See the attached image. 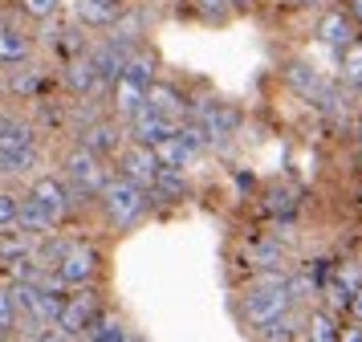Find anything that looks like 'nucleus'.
<instances>
[{
    "label": "nucleus",
    "instance_id": "nucleus-1",
    "mask_svg": "<svg viewBox=\"0 0 362 342\" xmlns=\"http://www.w3.org/2000/svg\"><path fill=\"white\" fill-rule=\"evenodd\" d=\"M102 200V212H106V220L115 228H131L143 212L151 208V192H143L139 183H131V179L115 176L110 183H106V192L98 195Z\"/></svg>",
    "mask_w": 362,
    "mask_h": 342
},
{
    "label": "nucleus",
    "instance_id": "nucleus-2",
    "mask_svg": "<svg viewBox=\"0 0 362 342\" xmlns=\"http://www.w3.org/2000/svg\"><path fill=\"white\" fill-rule=\"evenodd\" d=\"M62 167H66V183L78 188L74 195H82V192L86 195H102V192H106V183L115 179L106 167H102L98 155H94V151H86V147H74Z\"/></svg>",
    "mask_w": 362,
    "mask_h": 342
},
{
    "label": "nucleus",
    "instance_id": "nucleus-3",
    "mask_svg": "<svg viewBox=\"0 0 362 342\" xmlns=\"http://www.w3.org/2000/svg\"><path fill=\"white\" fill-rule=\"evenodd\" d=\"M285 314H293L285 290H245V297H240V318H245V326L252 334L264 330V326H273Z\"/></svg>",
    "mask_w": 362,
    "mask_h": 342
},
{
    "label": "nucleus",
    "instance_id": "nucleus-4",
    "mask_svg": "<svg viewBox=\"0 0 362 342\" xmlns=\"http://www.w3.org/2000/svg\"><path fill=\"white\" fill-rule=\"evenodd\" d=\"M98 273H102V253L94 244L78 241V244H69V253L62 257V265L53 269V281L57 285H78V290H86Z\"/></svg>",
    "mask_w": 362,
    "mask_h": 342
},
{
    "label": "nucleus",
    "instance_id": "nucleus-5",
    "mask_svg": "<svg viewBox=\"0 0 362 342\" xmlns=\"http://www.w3.org/2000/svg\"><path fill=\"white\" fill-rule=\"evenodd\" d=\"M159 171H163V167H159V159H155V151H151V147L131 143V147H122V151H118V176L131 179V183H139L143 192L155 188Z\"/></svg>",
    "mask_w": 362,
    "mask_h": 342
},
{
    "label": "nucleus",
    "instance_id": "nucleus-6",
    "mask_svg": "<svg viewBox=\"0 0 362 342\" xmlns=\"http://www.w3.org/2000/svg\"><path fill=\"white\" fill-rule=\"evenodd\" d=\"M29 195H33L41 208L49 212L53 220H62V216H69V208L78 204V195H74V188H69L62 176H37L33 188H29Z\"/></svg>",
    "mask_w": 362,
    "mask_h": 342
},
{
    "label": "nucleus",
    "instance_id": "nucleus-7",
    "mask_svg": "<svg viewBox=\"0 0 362 342\" xmlns=\"http://www.w3.org/2000/svg\"><path fill=\"white\" fill-rule=\"evenodd\" d=\"M317 41L334 53H342L358 41V25H354V16L346 13V8H329V13L317 16Z\"/></svg>",
    "mask_w": 362,
    "mask_h": 342
},
{
    "label": "nucleus",
    "instance_id": "nucleus-8",
    "mask_svg": "<svg viewBox=\"0 0 362 342\" xmlns=\"http://www.w3.org/2000/svg\"><path fill=\"white\" fill-rule=\"evenodd\" d=\"M53 326H57L69 342L86 338V330L94 326V297H90L86 290L74 293V297H66V302H62V314H57V322Z\"/></svg>",
    "mask_w": 362,
    "mask_h": 342
},
{
    "label": "nucleus",
    "instance_id": "nucleus-9",
    "mask_svg": "<svg viewBox=\"0 0 362 342\" xmlns=\"http://www.w3.org/2000/svg\"><path fill=\"white\" fill-rule=\"evenodd\" d=\"M175 127H180L175 118H163V114H155V110L143 106V110L131 118V139L139 147H159V143H167V139L175 135Z\"/></svg>",
    "mask_w": 362,
    "mask_h": 342
},
{
    "label": "nucleus",
    "instance_id": "nucleus-10",
    "mask_svg": "<svg viewBox=\"0 0 362 342\" xmlns=\"http://www.w3.org/2000/svg\"><path fill=\"white\" fill-rule=\"evenodd\" d=\"M127 16V0H78V21L86 29H115Z\"/></svg>",
    "mask_w": 362,
    "mask_h": 342
},
{
    "label": "nucleus",
    "instance_id": "nucleus-11",
    "mask_svg": "<svg viewBox=\"0 0 362 342\" xmlns=\"http://www.w3.org/2000/svg\"><path fill=\"white\" fill-rule=\"evenodd\" d=\"M281 78H285V86H289L293 94L310 98V102H317L322 90H326V78H322L310 62H285L281 65Z\"/></svg>",
    "mask_w": 362,
    "mask_h": 342
},
{
    "label": "nucleus",
    "instance_id": "nucleus-12",
    "mask_svg": "<svg viewBox=\"0 0 362 342\" xmlns=\"http://www.w3.org/2000/svg\"><path fill=\"white\" fill-rule=\"evenodd\" d=\"M131 53H134V49H122V45H115V41H106V45H98L94 53H90L94 65H98L102 86H110V90H115L118 81H122V69H127V62H131Z\"/></svg>",
    "mask_w": 362,
    "mask_h": 342
},
{
    "label": "nucleus",
    "instance_id": "nucleus-13",
    "mask_svg": "<svg viewBox=\"0 0 362 342\" xmlns=\"http://www.w3.org/2000/svg\"><path fill=\"white\" fill-rule=\"evenodd\" d=\"M17 224H21V232H25V236H33V241H45V236L53 232V224H57V220H53L49 212L37 204L33 195L25 192V195H21V208H17Z\"/></svg>",
    "mask_w": 362,
    "mask_h": 342
},
{
    "label": "nucleus",
    "instance_id": "nucleus-14",
    "mask_svg": "<svg viewBox=\"0 0 362 342\" xmlns=\"http://www.w3.org/2000/svg\"><path fill=\"white\" fill-rule=\"evenodd\" d=\"M66 90L74 98H86V94H94V90H102L98 65H94L90 53H86V57H74V62L66 65Z\"/></svg>",
    "mask_w": 362,
    "mask_h": 342
},
{
    "label": "nucleus",
    "instance_id": "nucleus-15",
    "mask_svg": "<svg viewBox=\"0 0 362 342\" xmlns=\"http://www.w3.org/2000/svg\"><path fill=\"white\" fill-rule=\"evenodd\" d=\"M82 147L94 151L98 159L118 155V151H122V127H118V122H94V127L82 130Z\"/></svg>",
    "mask_w": 362,
    "mask_h": 342
},
{
    "label": "nucleus",
    "instance_id": "nucleus-16",
    "mask_svg": "<svg viewBox=\"0 0 362 342\" xmlns=\"http://www.w3.org/2000/svg\"><path fill=\"white\" fill-rule=\"evenodd\" d=\"M147 110H155V114H163V118H175V122H180L183 94L175 90V86H167V81H155V86L147 90Z\"/></svg>",
    "mask_w": 362,
    "mask_h": 342
},
{
    "label": "nucleus",
    "instance_id": "nucleus-17",
    "mask_svg": "<svg viewBox=\"0 0 362 342\" xmlns=\"http://www.w3.org/2000/svg\"><path fill=\"white\" fill-rule=\"evenodd\" d=\"M143 106H147V90H139V86H131V81H118L115 90H110V110H115L118 118L131 122Z\"/></svg>",
    "mask_w": 362,
    "mask_h": 342
},
{
    "label": "nucleus",
    "instance_id": "nucleus-18",
    "mask_svg": "<svg viewBox=\"0 0 362 342\" xmlns=\"http://www.w3.org/2000/svg\"><path fill=\"white\" fill-rule=\"evenodd\" d=\"M285 297H289V306H310V302H317L322 297V281L310 273V269H301V273H289V281H285Z\"/></svg>",
    "mask_w": 362,
    "mask_h": 342
},
{
    "label": "nucleus",
    "instance_id": "nucleus-19",
    "mask_svg": "<svg viewBox=\"0 0 362 342\" xmlns=\"http://www.w3.org/2000/svg\"><path fill=\"white\" fill-rule=\"evenodd\" d=\"M29 53H33V37H25L13 25L0 33V65H21V62H29Z\"/></svg>",
    "mask_w": 362,
    "mask_h": 342
},
{
    "label": "nucleus",
    "instance_id": "nucleus-20",
    "mask_svg": "<svg viewBox=\"0 0 362 342\" xmlns=\"http://www.w3.org/2000/svg\"><path fill=\"white\" fill-rule=\"evenodd\" d=\"M37 147V130L29 122H8V127L0 130V155H17V151H33Z\"/></svg>",
    "mask_w": 362,
    "mask_h": 342
},
{
    "label": "nucleus",
    "instance_id": "nucleus-21",
    "mask_svg": "<svg viewBox=\"0 0 362 342\" xmlns=\"http://www.w3.org/2000/svg\"><path fill=\"white\" fill-rule=\"evenodd\" d=\"M86 342H134L131 330H127V322L118 318V314H102V318H94V326L86 330Z\"/></svg>",
    "mask_w": 362,
    "mask_h": 342
},
{
    "label": "nucleus",
    "instance_id": "nucleus-22",
    "mask_svg": "<svg viewBox=\"0 0 362 342\" xmlns=\"http://www.w3.org/2000/svg\"><path fill=\"white\" fill-rule=\"evenodd\" d=\"M301 326H305V314H285V318H277L273 326H264V330H257V342H297L301 338Z\"/></svg>",
    "mask_w": 362,
    "mask_h": 342
},
{
    "label": "nucleus",
    "instance_id": "nucleus-23",
    "mask_svg": "<svg viewBox=\"0 0 362 342\" xmlns=\"http://www.w3.org/2000/svg\"><path fill=\"white\" fill-rule=\"evenodd\" d=\"M338 318L334 314H326V309H313V314H305V326H301V334H305V342H338Z\"/></svg>",
    "mask_w": 362,
    "mask_h": 342
},
{
    "label": "nucleus",
    "instance_id": "nucleus-24",
    "mask_svg": "<svg viewBox=\"0 0 362 342\" xmlns=\"http://www.w3.org/2000/svg\"><path fill=\"white\" fill-rule=\"evenodd\" d=\"M122 81H131V86H139V90H151L155 86V57L151 53H131V62H127V69H122Z\"/></svg>",
    "mask_w": 362,
    "mask_h": 342
},
{
    "label": "nucleus",
    "instance_id": "nucleus-25",
    "mask_svg": "<svg viewBox=\"0 0 362 342\" xmlns=\"http://www.w3.org/2000/svg\"><path fill=\"white\" fill-rule=\"evenodd\" d=\"M245 261L261 273V269H285V253H281V244H269V241H261V244H248L245 249Z\"/></svg>",
    "mask_w": 362,
    "mask_h": 342
},
{
    "label": "nucleus",
    "instance_id": "nucleus-26",
    "mask_svg": "<svg viewBox=\"0 0 362 342\" xmlns=\"http://www.w3.org/2000/svg\"><path fill=\"white\" fill-rule=\"evenodd\" d=\"M187 195V176L183 171H159L155 179V188H151V200H167V204H175Z\"/></svg>",
    "mask_w": 362,
    "mask_h": 342
},
{
    "label": "nucleus",
    "instance_id": "nucleus-27",
    "mask_svg": "<svg viewBox=\"0 0 362 342\" xmlns=\"http://www.w3.org/2000/svg\"><path fill=\"white\" fill-rule=\"evenodd\" d=\"M33 249H37L33 236H25V232H17V236H4V241H0V261H4V265H21V261H33V257H37Z\"/></svg>",
    "mask_w": 362,
    "mask_h": 342
},
{
    "label": "nucleus",
    "instance_id": "nucleus-28",
    "mask_svg": "<svg viewBox=\"0 0 362 342\" xmlns=\"http://www.w3.org/2000/svg\"><path fill=\"white\" fill-rule=\"evenodd\" d=\"M151 151H155V159H159V167H163V171H183V167L192 163V155L183 151V143H180V139H175V135H171L167 143L151 147Z\"/></svg>",
    "mask_w": 362,
    "mask_h": 342
},
{
    "label": "nucleus",
    "instance_id": "nucleus-29",
    "mask_svg": "<svg viewBox=\"0 0 362 342\" xmlns=\"http://www.w3.org/2000/svg\"><path fill=\"white\" fill-rule=\"evenodd\" d=\"M175 139L183 143V151H187V155H199L204 147H212V143H208V130L199 127L196 118H183L180 127H175Z\"/></svg>",
    "mask_w": 362,
    "mask_h": 342
},
{
    "label": "nucleus",
    "instance_id": "nucleus-30",
    "mask_svg": "<svg viewBox=\"0 0 362 342\" xmlns=\"http://www.w3.org/2000/svg\"><path fill=\"white\" fill-rule=\"evenodd\" d=\"M37 167V147L33 151H17V155H0V176H25Z\"/></svg>",
    "mask_w": 362,
    "mask_h": 342
},
{
    "label": "nucleus",
    "instance_id": "nucleus-31",
    "mask_svg": "<svg viewBox=\"0 0 362 342\" xmlns=\"http://www.w3.org/2000/svg\"><path fill=\"white\" fill-rule=\"evenodd\" d=\"M338 57H342V78L350 81V86H358L362 81V37L350 49H342Z\"/></svg>",
    "mask_w": 362,
    "mask_h": 342
},
{
    "label": "nucleus",
    "instance_id": "nucleus-32",
    "mask_svg": "<svg viewBox=\"0 0 362 342\" xmlns=\"http://www.w3.org/2000/svg\"><path fill=\"white\" fill-rule=\"evenodd\" d=\"M57 8H62V0H21V13L33 21H49V16H57Z\"/></svg>",
    "mask_w": 362,
    "mask_h": 342
},
{
    "label": "nucleus",
    "instance_id": "nucleus-33",
    "mask_svg": "<svg viewBox=\"0 0 362 342\" xmlns=\"http://www.w3.org/2000/svg\"><path fill=\"white\" fill-rule=\"evenodd\" d=\"M13 326H17V309H13L8 290H0V338H8V334H13Z\"/></svg>",
    "mask_w": 362,
    "mask_h": 342
},
{
    "label": "nucleus",
    "instance_id": "nucleus-34",
    "mask_svg": "<svg viewBox=\"0 0 362 342\" xmlns=\"http://www.w3.org/2000/svg\"><path fill=\"white\" fill-rule=\"evenodd\" d=\"M17 208H21V195L0 192V228H13V224H17Z\"/></svg>",
    "mask_w": 362,
    "mask_h": 342
},
{
    "label": "nucleus",
    "instance_id": "nucleus-35",
    "mask_svg": "<svg viewBox=\"0 0 362 342\" xmlns=\"http://www.w3.org/2000/svg\"><path fill=\"white\" fill-rule=\"evenodd\" d=\"M192 8H196L199 16H208V21H220L232 4H228V0H192Z\"/></svg>",
    "mask_w": 362,
    "mask_h": 342
},
{
    "label": "nucleus",
    "instance_id": "nucleus-36",
    "mask_svg": "<svg viewBox=\"0 0 362 342\" xmlns=\"http://www.w3.org/2000/svg\"><path fill=\"white\" fill-rule=\"evenodd\" d=\"M8 90H17V94H33V90H37V74H33V69L13 74V78H8Z\"/></svg>",
    "mask_w": 362,
    "mask_h": 342
},
{
    "label": "nucleus",
    "instance_id": "nucleus-37",
    "mask_svg": "<svg viewBox=\"0 0 362 342\" xmlns=\"http://www.w3.org/2000/svg\"><path fill=\"white\" fill-rule=\"evenodd\" d=\"M338 342H362V322H346L338 330Z\"/></svg>",
    "mask_w": 362,
    "mask_h": 342
},
{
    "label": "nucleus",
    "instance_id": "nucleus-38",
    "mask_svg": "<svg viewBox=\"0 0 362 342\" xmlns=\"http://www.w3.org/2000/svg\"><path fill=\"white\" fill-rule=\"evenodd\" d=\"M33 342H69V338L57 330V326H45V330H37L33 334Z\"/></svg>",
    "mask_w": 362,
    "mask_h": 342
},
{
    "label": "nucleus",
    "instance_id": "nucleus-39",
    "mask_svg": "<svg viewBox=\"0 0 362 342\" xmlns=\"http://www.w3.org/2000/svg\"><path fill=\"white\" fill-rule=\"evenodd\" d=\"M346 314H350L354 322H362V285L354 290V297H350V309H346Z\"/></svg>",
    "mask_w": 362,
    "mask_h": 342
},
{
    "label": "nucleus",
    "instance_id": "nucleus-40",
    "mask_svg": "<svg viewBox=\"0 0 362 342\" xmlns=\"http://www.w3.org/2000/svg\"><path fill=\"white\" fill-rule=\"evenodd\" d=\"M285 4H289V8H317L322 0H285Z\"/></svg>",
    "mask_w": 362,
    "mask_h": 342
},
{
    "label": "nucleus",
    "instance_id": "nucleus-41",
    "mask_svg": "<svg viewBox=\"0 0 362 342\" xmlns=\"http://www.w3.org/2000/svg\"><path fill=\"white\" fill-rule=\"evenodd\" d=\"M350 16H354V25H362V0H350Z\"/></svg>",
    "mask_w": 362,
    "mask_h": 342
},
{
    "label": "nucleus",
    "instance_id": "nucleus-42",
    "mask_svg": "<svg viewBox=\"0 0 362 342\" xmlns=\"http://www.w3.org/2000/svg\"><path fill=\"white\" fill-rule=\"evenodd\" d=\"M232 8H248V4H252V0H228Z\"/></svg>",
    "mask_w": 362,
    "mask_h": 342
},
{
    "label": "nucleus",
    "instance_id": "nucleus-43",
    "mask_svg": "<svg viewBox=\"0 0 362 342\" xmlns=\"http://www.w3.org/2000/svg\"><path fill=\"white\" fill-rule=\"evenodd\" d=\"M8 122H13V118H8V114H0V130L8 127Z\"/></svg>",
    "mask_w": 362,
    "mask_h": 342
},
{
    "label": "nucleus",
    "instance_id": "nucleus-44",
    "mask_svg": "<svg viewBox=\"0 0 362 342\" xmlns=\"http://www.w3.org/2000/svg\"><path fill=\"white\" fill-rule=\"evenodd\" d=\"M358 139H362V114H358Z\"/></svg>",
    "mask_w": 362,
    "mask_h": 342
},
{
    "label": "nucleus",
    "instance_id": "nucleus-45",
    "mask_svg": "<svg viewBox=\"0 0 362 342\" xmlns=\"http://www.w3.org/2000/svg\"><path fill=\"white\" fill-rule=\"evenodd\" d=\"M358 163H362V147H358Z\"/></svg>",
    "mask_w": 362,
    "mask_h": 342
},
{
    "label": "nucleus",
    "instance_id": "nucleus-46",
    "mask_svg": "<svg viewBox=\"0 0 362 342\" xmlns=\"http://www.w3.org/2000/svg\"><path fill=\"white\" fill-rule=\"evenodd\" d=\"M0 342H13V338H0Z\"/></svg>",
    "mask_w": 362,
    "mask_h": 342
},
{
    "label": "nucleus",
    "instance_id": "nucleus-47",
    "mask_svg": "<svg viewBox=\"0 0 362 342\" xmlns=\"http://www.w3.org/2000/svg\"><path fill=\"white\" fill-rule=\"evenodd\" d=\"M134 342H143V338H134Z\"/></svg>",
    "mask_w": 362,
    "mask_h": 342
}]
</instances>
